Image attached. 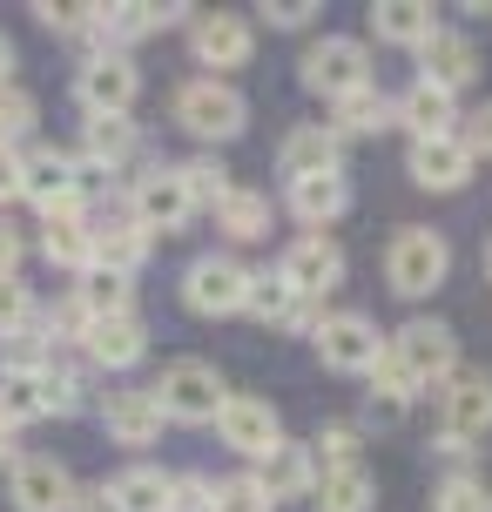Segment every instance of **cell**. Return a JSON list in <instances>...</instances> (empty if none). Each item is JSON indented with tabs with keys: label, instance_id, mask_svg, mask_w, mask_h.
Wrapping results in <instances>:
<instances>
[{
	"label": "cell",
	"instance_id": "obj_11",
	"mask_svg": "<svg viewBox=\"0 0 492 512\" xmlns=\"http://www.w3.org/2000/svg\"><path fill=\"white\" fill-rule=\"evenodd\" d=\"M277 283H284L290 297H304V304H324L337 283H344V250H337L331 236H297L277 256Z\"/></svg>",
	"mask_w": 492,
	"mask_h": 512
},
{
	"label": "cell",
	"instance_id": "obj_24",
	"mask_svg": "<svg viewBox=\"0 0 492 512\" xmlns=\"http://www.w3.org/2000/svg\"><path fill=\"white\" fill-rule=\"evenodd\" d=\"M257 486H263V499L277 506V499H311V486H317V459H311V445H297V438H284L270 459L257 465Z\"/></svg>",
	"mask_w": 492,
	"mask_h": 512
},
{
	"label": "cell",
	"instance_id": "obj_10",
	"mask_svg": "<svg viewBox=\"0 0 492 512\" xmlns=\"http://www.w3.org/2000/svg\"><path fill=\"white\" fill-rule=\"evenodd\" d=\"M243 290H250V270L230 250H209L182 270V304L196 310V317H236L243 310Z\"/></svg>",
	"mask_w": 492,
	"mask_h": 512
},
{
	"label": "cell",
	"instance_id": "obj_50",
	"mask_svg": "<svg viewBox=\"0 0 492 512\" xmlns=\"http://www.w3.org/2000/svg\"><path fill=\"white\" fill-rule=\"evenodd\" d=\"M68 512H115V506H108L102 486H75V506H68Z\"/></svg>",
	"mask_w": 492,
	"mask_h": 512
},
{
	"label": "cell",
	"instance_id": "obj_20",
	"mask_svg": "<svg viewBox=\"0 0 492 512\" xmlns=\"http://www.w3.org/2000/svg\"><path fill=\"white\" fill-rule=\"evenodd\" d=\"M344 169V142H337L324 122H297L277 149V176L284 182H304V176H337Z\"/></svg>",
	"mask_w": 492,
	"mask_h": 512
},
{
	"label": "cell",
	"instance_id": "obj_26",
	"mask_svg": "<svg viewBox=\"0 0 492 512\" xmlns=\"http://www.w3.org/2000/svg\"><path fill=\"white\" fill-rule=\"evenodd\" d=\"M169 21H189V7H156V0H122V7H102V34L115 54H129V41H149Z\"/></svg>",
	"mask_w": 492,
	"mask_h": 512
},
{
	"label": "cell",
	"instance_id": "obj_38",
	"mask_svg": "<svg viewBox=\"0 0 492 512\" xmlns=\"http://www.w3.org/2000/svg\"><path fill=\"white\" fill-rule=\"evenodd\" d=\"M176 169H182V189H189V203H196V209H216L236 189L230 169H223L216 155H196V162H176Z\"/></svg>",
	"mask_w": 492,
	"mask_h": 512
},
{
	"label": "cell",
	"instance_id": "obj_51",
	"mask_svg": "<svg viewBox=\"0 0 492 512\" xmlns=\"http://www.w3.org/2000/svg\"><path fill=\"white\" fill-rule=\"evenodd\" d=\"M7 81H14V41L0 34V88H7Z\"/></svg>",
	"mask_w": 492,
	"mask_h": 512
},
{
	"label": "cell",
	"instance_id": "obj_43",
	"mask_svg": "<svg viewBox=\"0 0 492 512\" xmlns=\"http://www.w3.org/2000/svg\"><path fill=\"white\" fill-rule=\"evenodd\" d=\"M81 324H88V310H81L75 297H61V304H48L41 317H34V331H41V337H68V344L81 337Z\"/></svg>",
	"mask_w": 492,
	"mask_h": 512
},
{
	"label": "cell",
	"instance_id": "obj_21",
	"mask_svg": "<svg viewBox=\"0 0 492 512\" xmlns=\"http://www.w3.org/2000/svg\"><path fill=\"white\" fill-rule=\"evenodd\" d=\"M405 169H412L418 189H439V196H452V189H466V182H472V149L459 142V135H439V142H412Z\"/></svg>",
	"mask_w": 492,
	"mask_h": 512
},
{
	"label": "cell",
	"instance_id": "obj_39",
	"mask_svg": "<svg viewBox=\"0 0 492 512\" xmlns=\"http://www.w3.org/2000/svg\"><path fill=\"white\" fill-rule=\"evenodd\" d=\"M34 317H41V304H34V290H27L21 277H0V337H7V344H21V337H34Z\"/></svg>",
	"mask_w": 492,
	"mask_h": 512
},
{
	"label": "cell",
	"instance_id": "obj_9",
	"mask_svg": "<svg viewBox=\"0 0 492 512\" xmlns=\"http://www.w3.org/2000/svg\"><path fill=\"white\" fill-rule=\"evenodd\" d=\"M216 432H223L230 452H243L250 465H263L277 445H284V418H277V405L257 398V391H230L223 411H216Z\"/></svg>",
	"mask_w": 492,
	"mask_h": 512
},
{
	"label": "cell",
	"instance_id": "obj_46",
	"mask_svg": "<svg viewBox=\"0 0 492 512\" xmlns=\"http://www.w3.org/2000/svg\"><path fill=\"white\" fill-rule=\"evenodd\" d=\"M459 142L472 149V162H479V155H492V102L472 108V122H466V135H459Z\"/></svg>",
	"mask_w": 492,
	"mask_h": 512
},
{
	"label": "cell",
	"instance_id": "obj_8",
	"mask_svg": "<svg viewBox=\"0 0 492 512\" xmlns=\"http://www.w3.org/2000/svg\"><path fill=\"white\" fill-rule=\"evenodd\" d=\"M479 432H492V378L486 371L445 378V391H439V452L445 459H466Z\"/></svg>",
	"mask_w": 492,
	"mask_h": 512
},
{
	"label": "cell",
	"instance_id": "obj_27",
	"mask_svg": "<svg viewBox=\"0 0 492 512\" xmlns=\"http://www.w3.org/2000/svg\"><path fill=\"white\" fill-rule=\"evenodd\" d=\"M344 209H351V182H344V169H337V176H304V182H290V216H297L304 230H331Z\"/></svg>",
	"mask_w": 492,
	"mask_h": 512
},
{
	"label": "cell",
	"instance_id": "obj_53",
	"mask_svg": "<svg viewBox=\"0 0 492 512\" xmlns=\"http://www.w3.org/2000/svg\"><path fill=\"white\" fill-rule=\"evenodd\" d=\"M486 277H492V243H486Z\"/></svg>",
	"mask_w": 492,
	"mask_h": 512
},
{
	"label": "cell",
	"instance_id": "obj_19",
	"mask_svg": "<svg viewBox=\"0 0 492 512\" xmlns=\"http://www.w3.org/2000/svg\"><path fill=\"white\" fill-rule=\"evenodd\" d=\"M391 122L412 128V142L459 135V95H445V88H432V81H412L405 95H391Z\"/></svg>",
	"mask_w": 492,
	"mask_h": 512
},
{
	"label": "cell",
	"instance_id": "obj_23",
	"mask_svg": "<svg viewBox=\"0 0 492 512\" xmlns=\"http://www.w3.org/2000/svg\"><path fill=\"white\" fill-rule=\"evenodd\" d=\"M149 250H156V236H142L129 216L88 230V263H95V270H115V277H135V270L149 263Z\"/></svg>",
	"mask_w": 492,
	"mask_h": 512
},
{
	"label": "cell",
	"instance_id": "obj_31",
	"mask_svg": "<svg viewBox=\"0 0 492 512\" xmlns=\"http://www.w3.org/2000/svg\"><path fill=\"white\" fill-rule=\"evenodd\" d=\"M391 122V95L371 81V88H351L344 102H331V135L337 142H351V135H378Z\"/></svg>",
	"mask_w": 492,
	"mask_h": 512
},
{
	"label": "cell",
	"instance_id": "obj_17",
	"mask_svg": "<svg viewBox=\"0 0 492 512\" xmlns=\"http://www.w3.org/2000/svg\"><path fill=\"white\" fill-rule=\"evenodd\" d=\"M162 405L149 398V391H135V384H122V391H108L102 398V432L115 438V445H129V452H149L162 438Z\"/></svg>",
	"mask_w": 492,
	"mask_h": 512
},
{
	"label": "cell",
	"instance_id": "obj_1",
	"mask_svg": "<svg viewBox=\"0 0 492 512\" xmlns=\"http://www.w3.org/2000/svg\"><path fill=\"white\" fill-rule=\"evenodd\" d=\"M385 358L412 384V398H425V391H445V378H459V337L439 317H412L385 337Z\"/></svg>",
	"mask_w": 492,
	"mask_h": 512
},
{
	"label": "cell",
	"instance_id": "obj_15",
	"mask_svg": "<svg viewBox=\"0 0 492 512\" xmlns=\"http://www.w3.org/2000/svg\"><path fill=\"white\" fill-rule=\"evenodd\" d=\"M75 344L102 371H135V364L149 358V324H142V310H108V317H88L81 324Z\"/></svg>",
	"mask_w": 492,
	"mask_h": 512
},
{
	"label": "cell",
	"instance_id": "obj_45",
	"mask_svg": "<svg viewBox=\"0 0 492 512\" xmlns=\"http://www.w3.org/2000/svg\"><path fill=\"white\" fill-rule=\"evenodd\" d=\"M263 21H270V27H304V21H317V7H311V0H270Z\"/></svg>",
	"mask_w": 492,
	"mask_h": 512
},
{
	"label": "cell",
	"instance_id": "obj_18",
	"mask_svg": "<svg viewBox=\"0 0 492 512\" xmlns=\"http://www.w3.org/2000/svg\"><path fill=\"white\" fill-rule=\"evenodd\" d=\"M418 81H432V88H445V95L472 88V81H479V48H472V34L439 27V34L418 48Z\"/></svg>",
	"mask_w": 492,
	"mask_h": 512
},
{
	"label": "cell",
	"instance_id": "obj_40",
	"mask_svg": "<svg viewBox=\"0 0 492 512\" xmlns=\"http://www.w3.org/2000/svg\"><path fill=\"white\" fill-rule=\"evenodd\" d=\"M432 512H492V486L472 479V472H452V479H439V492H432Z\"/></svg>",
	"mask_w": 492,
	"mask_h": 512
},
{
	"label": "cell",
	"instance_id": "obj_30",
	"mask_svg": "<svg viewBox=\"0 0 492 512\" xmlns=\"http://www.w3.org/2000/svg\"><path fill=\"white\" fill-rule=\"evenodd\" d=\"M108 506L115 512H169V472L162 465H129L108 479Z\"/></svg>",
	"mask_w": 492,
	"mask_h": 512
},
{
	"label": "cell",
	"instance_id": "obj_35",
	"mask_svg": "<svg viewBox=\"0 0 492 512\" xmlns=\"http://www.w3.org/2000/svg\"><path fill=\"white\" fill-rule=\"evenodd\" d=\"M317 512H371L378 506V486H371V472H317V486H311Z\"/></svg>",
	"mask_w": 492,
	"mask_h": 512
},
{
	"label": "cell",
	"instance_id": "obj_25",
	"mask_svg": "<svg viewBox=\"0 0 492 512\" xmlns=\"http://www.w3.org/2000/svg\"><path fill=\"white\" fill-rule=\"evenodd\" d=\"M371 34L385 48H425L439 34V14H432V0H378L371 7Z\"/></svg>",
	"mask_w": 492,
	"mask_h": 512
},
{
	"label": "cell",
	"instance_id": "obj_44",
	"mask_svg": "<svg viewBox=\"0 0 492 512\" xmlns=\"http://www.w3.org/2000/svg\"><path fill=\"white\" fill-rule=\"evenodd\" d=\"M169 512H209V472H169Z\"/></svg>",
	"mask_w": 492,
	"mask_h": 512
},
{
	"label": "cell",
	"instance_id": "obj_41",
	"mask_svg": "<svg viewBox=\"0 0 492 512\" xmlns=\"http://www.w3.org/2000/svg\"><path fill=\"white\" fill-rule=\"evenodd\" d=\"M270 499H263L257 472H230V479H209V512H263Z\"/></svg>",
	"mask_w": 492,
	"mask_h": 512
},
{
	"label": "cell",
	"instance_id": "obj_5",
	"mask_svg": "<svg viewBox=\"0 0 492 512\" xmlns=\"http://www.w3.org/2000/svg\"><path fill=\"white\" fill-rule=\"evenodd\" d=\"M311 344H317V364L337 371V378H364L378 351H385V331L364 317V310H324L311 324Z\"/></svg>",
	"mask_w": 492,
	"mask_h": 512
},
{
	"label": "cell",
	"instance_id": "obj_3",
	"mask_svg": "<svg viewBox=\"0 0 492 512\" xmlns=\"http://www.w3.org/2000/svg\"><path fill=\"white\" fill-rule=\"evenodd\" d=\"M176 128L182 135H196V142H236L243 128H250V102H243V88L236 81H182L176 88Z\"/></svg>",
	"mask_w": 492,
	"mask_h": 512
},
{
	"label": "cell",
	"instance_id": "obj_16",
	"mask_svg": "<svg viewBox=\"0 0 492 512\" xmlns=\"http://www.w3.org/2000/svg\"><path fill=\"white\" fill-rule=\"evenodd\" d=\"M7 499H14V512H68L75 506V472L48 452H27L7 472Z\"/></svg>",
	"mask_w": 492,
	"mask_h": 512
},
{
	"label": "cell",
	"instance_id": "obj_29",
	"mask_svg": "<svg viewBox=\"0 0 492 512\" xmlns=\"http://www.w3.org/2000/svg\"><path fill=\"white\" fill-rule=\"evenodd\" d=\"M142 149V128L129 122V115H88V128H81V155L88 162H102L108 176H122V162Z\"/></svg>",
	"mask_w": 492,
	"mask_h": 512
},
{
	"label": "cell",
	"instance_id": "obj_42",
	"mask_svg": "<svg viewBox=\"0 0 492 512\" xmlns=\"http://www.w3.org/2000/svg\"><path fill=\"white\" fill-rule=\"evenodd\" d=\"M34 122H41V108H34V95L7 81V88H0V142L14 149V142H21V135H27Z\"/></svg>",
	"mask_w": 492,
	"mask_h": 512
},
{
	"label": "cell",
	"instance_id": "obj_13",
	"mask_svg": "<svg viewBox=\"0 0 492 512\" xmlns=\"http://www.w3.org/2000/svg\"><path fill=\"white\" fill-rule=\"evenodd\" d=\"M21 196L41 216H81V189H75V155L68 149H27L21 155Z\"/></svg>",
	"mask_w": 492,
	"mask_h": 512
},
{
	"label": "cell",
	"instance_id": "obj_33",
	"mask_svg": "<svg viewBox=\"0 0 492 512\" xmlns=\"http://www.w3.org/2000/svg\"><path fill=\"white\" fill-rule=\"evenodd\" d=\"M41 256L54 270H88V216H41Z\"/></svg>",
	"mask_w": 492,
	"mask_h": 512
},
{
	"label": "cell",
	"instance_id": "obj_52",
	"mask_svg": "<svg viewBox=\"0 0 492 512\" xmlns=\"http://www.w3.org/2000/svg\"><path fill=\"white\" fill-rule=\"evenodd\" d=\"M0 465H14V425H0Z\"/></svg>",
	"mask_w": 492,
	"mask_h": 512
},
{
	"label": "cell",
	"instance_id": "obj_36",
	"mask_svg": "<svg viewBox=\"0 0 492 512\" xmlns=\"http://www.w3.org/2000/svg\"><path fill=\"white\" fill-rule=\"evenodd\" d=\"M27 418H41V398H34V364H0V425L21 432Z\"/></svg>",
	"mask_w": 492,
	"mask_h": 512
},
{
	"label": "cell",
	"instance_id": "obj_37",
	"mask_svg": "<svg viewBox=\"0 0 492 512\" xmlns=\"http://www.w3.org/2000/svg\"><path fill=\"white\" fill-rule=\"evenodd\" d=\"M311 459H317V472H358L364 465V432L358 425H324V432L311 438Z\"/></svg>",
	"mask_w": 492,
	"mask_h": 512
},
{
	"label": "cell",
	"instance_id": "obj_12",
	"mask_svg": "<svg viewBox=\"0 0 492 512\" xmlns=\"http://www.w3.org/2000/svg\"><path fill=\"white\" fill-rule=\"evenodd\" d=\"M75 95H81V108H88V115H129L135 95H142V68H135L129 54L102 48V54H88V61H81Z\"/></svg>",
	"mask_w": 492,
	"mask_h": 512
},
{
	"label": "cell",
	"instance_id": "obj_22",
	"mask_svg": "<svg viewBox=\"0 0 492 512\" xmlns=\"http://www.w3.org/2000/svg\"><path fill=\"white\" fill-rule=\"evenodd\" d=\"M243 317H257V324H270V331H311V324H317V304L290 297L284 283H277V270H250Z\"/></svg>",
	"mask_w": 492,
	"mask_h": 512
},
{
	"label": "cell",
	"instance_id": "obj_7",
	"mask_svg": "<svg viewBox=\"0 0 492 512\" xmlns=\"http://www.w3.org/2000/svg\"><path fill=\"white\" fill-rule=\"evenodd\" d=\"M189 216H196V203H189V189H182L176 162H149V169L129 182V223L142 236H169V230H182Z\"/></svg>",
	"mask_w": 492,
	"mask_h": 512
},
{
	"label": "cell",
	"instance_id": "obj_14",
	"mask_svg": "<svg viewBox=\"0 0 492 512\" xmlns=\"http://www.w3.org/2000/svg\"><path fill=\"white\" fill-rule=\"evenodd\" d=\"M189 48H196V61L209 68V81H223V75H236V68L257 54V27L243 21V14H230V7H216V14H196Z\"/></svg>",
	"mask_w": 492,
	"mask_h": 512
},
{
	"label": "cell",
	"instance_id": "obj_32",
	"mask_svg": "<svg viewBox=\"0 0 492 512\" xmlns=\"http://www.w3.org/2000/svg\"><path fill=\"white\" fill-rule=\"evenodd\" d=\"M34 398H41V418H75L81 398H88V384H81V371L41 358L34 364Z\"/></svg>",
	"mask_w": 492,
	"mask_h": 512
},
{
	"label": "cell",
	"instance_id": "obj_49",
	"mask_svg": "<svg viewBox=\"0 0 492 512\" xmlns=\"http://www.w3.org/2000/svg\"><path fill=\"white\" fill-rule=\"evenodd\" d=\"M364 418H371V425H398V418H405V398H391V391H371V398H364Z\"/></svg>",
	"mask_w": 492,
	"mask_h": 512
},
{
	"label": "cell",
	"instance_id": "obj_6",
	"mask_svg": "<svg viewBox=\"0 0 492 512\" xmlns=\"http://www.w3.org/2000/svg\"><path fill=\"white\" fill-rule=\"evenodd\" d=\"M297 75H304V88H311V95L344 102L351 88H371V48H364V41H351V34H324V41H311V48H304Z\"/></svg>",
	"mask_w": 492,
	"mask_h": 512
},
{
	"label": "cell",
	"instance_id": "obj_2",
	"mask_svg": "<svg viewBox=\"0 0 492 512\" xmlns=\"http://www.w3.org/2000/svg\"><path fill=\"white\" fill-rule=\"evenodd\" d=\"M445 277H452V243H445L439 230L405 223V230L385 243V283H391V297L418 304V297H432Z\"/></svg>",
	"mask_w": 492,
	"mask_h": 512
},
{
	"label": "cell",
	"instance_id": "obj_28",
	"mask_svg": "<svg viewBox=\"0 0 492 512\" xmlns=\"http://www.w3.org/2000/svg\"><path fill=\"white\" fill-rule=\"evenodd\" d=\"M270 223H277V209H270L263 189H243L236 182L230 196L216 203V230L230 236V243H270Z\"/></svg>",
	"mask_w": 492,
	"mask_h": 512
},
{
	"label": "cell",
	"instance_id": "obj_4",
	"mask_svg": "<svg viewBox=\"0 0 492 512\" xmlns=\"http://www.w3.org/2000/svg\"><path fill=\"white\" fill-rule=\"evenodd\" d=\"M149 398L162 405V418H169V425H216V411H223V398H230V384H223V371H216V364L176 358L156 384H149Z\"/></svg>",
	"mask_w": 492,
	"mask_h": 512
},
{
	"label": "cell",
	"instance_id": "obj_47",
	"mask_svg": "<svg viewBox=\"0 0 492 512\" xmlns=\"http://www.w3.org/2000/svg\"><path fill=\"white\" fill-rule=\"evenodd\" d=\"M7 203H21V149L0 142V209Z\"/></svg>",
	"mask_w": 492,
	"mask_h": 512
},
{
	"label": "cell",
	"instance_id": "obj_48",
	"mask_svg": "<svg viewBox=\"0 0 492 512\" xmlns=\"http://www.w3.org/2000/svg\"><path fill=\"white\" fill-rule=\"evenodd\" d=\"M21 230H14V223H7V216H0V277H21Z\"/></svg>",
	"mask_w": 492,
	"mask_h": 512
},
{
	"label": "cell",
	"instance_id": "obj_34",
	"mask_svg": "<svg viewBox=\"0 0 492 512\" xmlns=\"http://www.w3.org/2000/svg\"><path fill=\"white\" fill-rule=\"evenodd\" d=\"M88 317H108V310H135V277H115V270H81L75 277V290H68Z\"/></svg>",
	"mask_w": 492,
	"mask_h": 512
}]
</instances>
